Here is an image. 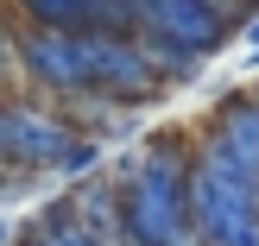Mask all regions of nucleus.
<instances>
[{
	"label": "nucleus",
	"mask_w": 259,
	"mask_h": 246,
	"mask_svg": "<svg viewBox=\"0 0 259 246\" xmlns=\"http://www.w3.org/2000/svg\"><path fill=\"white\" fill-rule=\"evenodd\" d=\"M32 234L45 240V246H101V240L89 234L82 221H76V196H57V202H45V209L32 215Z\"/></svg>",
	"instance_id": "9d476101"
},
{
	"label": "nucleus",
	"mask_w": 259,
	"mask_h": 246,
	"mask_svg": "<svg viewBox=\"0 0 259 246\" xmlns=\"http://www.w3.org/2000/svg\"><path fill=\"white\" fill-rule=\"evenodd\" d=\"M7 240H13V227H7V221H0V246H7Z\"/></svg>",
	"instance_id": "2eb2a0df"
},
{
	"label": "nucleus",
	"mask_w": 259,
	"mask_h": 246,
	"mask_svg": "<svg viewBox=\"0 0 259 246\" xmlns=\"http://www.w3.org/2000/svg\"><path fill=\"white\" fill-rule=\"evenodd\" d=\"M202 145H215L259 189V95H228L222 108H215V126L202 133Z\"/></svg>",
	"instance_id": "0eeeda50"
},
{
	"label": "nucleus",
	"mask_w": 259,
	"mask_h": 246,
	"mask_svg": "<svg viewBox=\"0 0 259 246\" xmlns=\"http://www.w3.org/2000/svg\"><path fill=\"white\" fill-rule=\"evenodd\" d=\"M126 7H133V32L171 38V44L196 51V57H215V51L228 44V32H234V25L215 7H202V0H126Z\"/></svg>",
	"instance_id": "423d86ee"
},
{
	"label": "nucleus",
	"mask_w": 259,
	"mask_h": 246,
	"mask_svg": "<svg viewBox=\"0 0 259 246\" xmlns=\"http://www.w3.org/2000/svg\"><path fill=\"white\" fill-rule=\"evenodd\" d=\"M0 164H7V126H0Z\"/></svg>",
	"instance_id": "4468645a"
},
{
	"label": "nucleus",
	"mask_w": 259,
	"mask_h": 246,
	"mask_svg": "<svg viewBox=\"0 0 259 246\" xmlns=\"http://www.w3.org/2000/svg\"><path fill=\"white\" fill-rule=\"evenodd\" d=\"M13 57H19V76L38 88V95H51V101H76V95H89L76 32H45V25H32V32L13 38Z\"/></svg>",
	"instance_id": "39448f33"
},
{
	"label": "nucleus",
	"mask_w": 259,
	"mask_h": 246,
	"mask_svg": "<svg viewBox=\"0 0 259 246\" xmlns=\"http://www.w3.org/2000/svg\"><path fill=\"white\" fill-rule=\"evenodd\" d=\"M95 164H101V139L76 133V145L57 158V171H51V177H82V171H95Z\"/></svg>",
	"instance_id": "9b49d317"
},
{
	"label": "nucleus",
	"mask_w": 259,
	"mask_h": 246,
	"mask_svg": "<svg viewBox=\"0 0 259 246\" xmlns=\"http://www.w3.org/2000/svg\"><path fill=\"white\" fill-rule=\"evenodd\" d=\"M76 221L89 227L101 246H126V221H120V189H108V183H95V189H82L76 196Z\"/></svg>",
	"instance_id": "1a4fd4ad"
},
{
	"label": "nucleus",
	"mask_w": 259,
	"mask_h": 246,
	"mask_svg": "<svg viewBox=\"0 0 259 246\" xmlns=\"http://www.w3.org/2000/svg\"><path fill=\"white\" fill-rule=\"evenodd\" d=\"M13 76H19V57H13V38H7V32H0V88H7V82H13Z\"/></svg>",
	"instance_id": "f8f14e48"
},
{
	"label": "nucleus",
	"mask_w": 259,
	"mask_h": 246,
	"mask_svg": "<svg viewBox=\"0 0 259 246\" xmlns=\"http://www.w3.org/2000/svg\"><path fill=\"white\" fill-rule=\"evenodd\" d=\"M190 234L202 246H259V189L215 145L190 152Z\"/></svg>",
	"instance_id": "f03ea898"
},
{
	"label": "nucleus",
	"mask_w": 259,
	"mask_h": 246,
	"mask_svg": "<svg viewBox=\"0 0 259 246\" xmlns=\"http://www.w3.org/2000/svg\"><path fill=\"white\" fill-rule=\"evenodd\" d=\"M133 44H139V57H146V70H152V82H196L202 76V57L196 51H184V44H171V38H152V32H133Z\"/></svg>",
	"instance_id": "6e6552de"
},
{
	"label": "nucleus",
	"mask_w": 259,
	"mask_h": 246,
	"mask_svg": "<svg viewBox=\"0 0 259 246\" xmlns=\"http://www.w3.org/2000/svg\"><path fill=\"white\" fill-rule=\"evenodd\" d=\"M0 126H7V164H19V171H57V158L76 145L70 114L32 95L0 101Z\"/></svg>",
	"instance_id": "7ed1b4c3"
},
{
	"label": "nucleus",
	"mask_w": 259,
	"mask_h": 246,
	"mask_svg": "<svg viewBox=\"0 0 259 246\" xmlns=\"http://www.w3.org/2000/svg\"><path fill=\"white\" fill-rule=\"evenodd\" d=\"M76 44H82L89 95H114V101H126V108H139V101L158 95V82H152L146 57H139V44H133V32H76Z\"/></svg>",
	"instance_id": "20e7f679"
},
{
	"label": "nucleus",
	"mask_w": 259,
	"mask_h": 246,
	"mask_svg": "<svg viewBox=\"0 0 259 246\" xmlns=\"http://www.w3.org/2000/svg\"><path fill=\"white\" fill-rule=\"evenodd\" d=\"M247 70H259V19L247 25Z\"/></svg>",
	"instance_id": "ddd939ff"
},
{
	"label": "nucleus",
	"mask_w": 259,
	"mask_h": 246,
	"mask_svg": "<svg viewBox=\"0 0 259 246\" xmlns=\"http://www.w3.org/2000/svg\"><path fill=\"white\" fill-rule=\"evenodd\" d=\"M190 145L184 139H152L120 171V221L126 246H177L190 240Z\"/></svg>",
	"instance_id": "f257e3e1"
}]
</instances>
